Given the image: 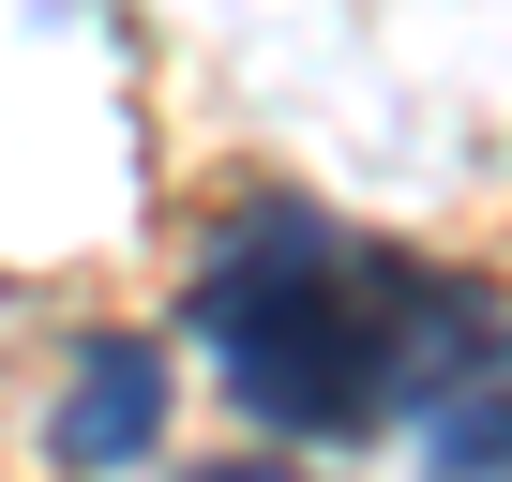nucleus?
<instances>
[{
    "mask_svg": "<svg viewBox=\"0 0 512 482\" xmlns=\"http://www.w3.org/2000/svg\"><path fill=\"white\" fill-rule=\"evenodd\" d=\"M196 347L226 362V392L287 437H377V422H437L482 347H497V287L437 272L407 241L256 196L211 257H196Z\"/></svg>",
    "mask_w": 512,
    "mask_h": 482,
    "instance_id": "obj_1",
    "label": "nucleus"
},
{
    "mask_svg": "<svg viewBox=\"0 0 512 482\" xmlns=\"http://www.w3.org/2000/svg\"><path fill=\"white\" fill-rule=\"evenodd\" d=\"M46 452L61 467H151L166 452V347L151 332H106V347H76V377H61V407H46Z\"/></svg>",
    "mask_w": 512,
    "mask_h": 482,
    "instance_id": "obj_2",
    "label": "nucleus"
},
{
    "mask_svg": "<svg viewBox=\"0 0 512 482\" xmlns=\"http://www.w3.org/2000/svg\"><path fill=\"white\" fill-rule=\"evenodd\" d=\"M422 452H437V482H512V317H497V347H482V377L422 422Z\"/></svg>",
    "mask_w": 512,
    "mask_h": 482,
    "instance_id": "obj_3",
    "label": "nucleus"
},
{
    "mask_svg": "<svg viewBox=\"0 0 512 482\" xmlns=\"http://www.w3.org/2000/svg\"><path fill=\"white\" fill-rule=\"evenodd\" d=\"M196 482H302V467H196Z\"/></svg>",
    "mask_w": 512,
    "mask_h": 482,
    "instance_id": "obj_4",
    "label": "nucleus"
}]
</instances>
